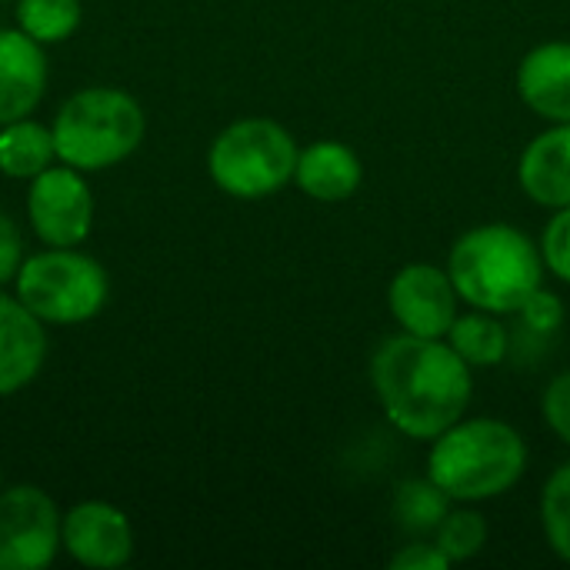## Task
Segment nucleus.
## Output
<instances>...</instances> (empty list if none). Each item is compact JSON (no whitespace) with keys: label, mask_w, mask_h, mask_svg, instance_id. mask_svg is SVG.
I'll return each instance as SVG.
<instances>
[{"label":"nucleus","mask_w":570,"mask_h":570,"mask_svg":"<svg viewBox=\"0 0 570 570\" xmlns=\"http://www.w3.org/2000/svg\"><path fill=\"white\" fill-rule=\"evenodd\" d=\"M371 384L387 421L421 441H434L458 424L471 404V364L434 337L401 334L377 347Z\"/></svg>","instance_id":"obj_1"},{"label":"nucleus","mask_w":570,"mask_h":570,"mask_svg":"<svg viewBox=\"0 0 570 570\" xmlns=\"http://www.w3.org/2000/svg\"><path fill=\"white\" fill-rule=\"evenodd\" d=\"M448 274L471 307L488 314H518L541 287L544 257L521 230L508 224H484L454 244Z\"/></svg>","instance_id":"obj_2"},{"label":"nucleus","mask_w":570,"mask_h":570,"mask_svg":"<svg viewBox=\"0 0 570 570\" xmlns=\"http://www.w3.org/2000/svg\"><path fill=\"white\" fill-rule=\"evenodd\" d=\"M528 468L524 438L491 417L458 421L434 438L428 478L454 501H488L511 491Z\"/></svg>","instance_id":"obj_3"},{"label":"nucleus","mask_w":570,"mask_h":570,"mask_svg":"<svg viewBox=\"0 0 570 570\" xmlns=\"http://www.w3.org/2000/svg\"><path fill=\"white\" fill-rule=\"evenodd\" d=\"M144 140L140 104L117 87L73 94L53 120V147L67 167L107 170L130 157Z\"/></svg>","instance_id":"obj_4"},{"label":"nucleus","mask_w":570,"mask_h":570,"mask_svg":"<svg viewBox=\"0 0 570 570\" xmlns=\"http://www.w3.org/2000/svg\"><path fill=\"white\" fill-rule=\"evenodd\" d=\"M294 137L267 117H247L217 134L207 154L214 184L240 200H261L281 190L297 167Z\"/></svg>","instance_id":"obj_5"},{"label":"nucleus","mask_w":570,"mask_h":570,"mask_svg":"<svg viewBox=\"0 0 570 570\" xmlns=\"http://www.w3.org/2000/svg\"><path fill=\"white\" fill-rule=\"evenodd\" d=\"M13 281L27 311L47 324H80L97 317L107 304L104 267L67 247L27 257Z\"/></svg>","instance_id":"obj_6"},{"label":"nucleus","mask_w":570,"mask_h":570,"mask_svg":"<svg viewBox=\"0 0 570 570\" xmlns=\"http://www.w3.org/2000/svg\"><path fill=\"white\" fill-rule=\"evenodd\" d=\"M57 544L60 514L40 488L20 484L0 491V570L47 568Z\"/></svg>","instance_id":"obj_7"},{"label":"nucleus","mask_w":570,"mask_h":570,"mask_svg":"<svg viewBox=\"0 0 570 570\" xmlns=\"http://www.w3.org/2000/svg\"><path fill=\"white\" fill-rule=\"evenodd\" d=\"M27 214L47 247H77L94 224V197L77 167H47L33 177Z\"/></svg>","instance_id":"obj_8"},{"label":"nucleus","mask_w":570,"mask_h":570,"mask_svg":"<svg viewBox=\"0 0 570 570\" xmlns=\"http://www.w3.org/2000/svg\"><path fill=\"white\" fill-rule=\"evenodd\" d=\"M458 287L451 274L431 264H407L391 281L387 301L394 321L404 327V334L414 337H434L444 341L451 324L458 321Z\"/></svg>","instance_id":"obj_9"},{"label":"nucleus","mask_w":570,"mask_h":570,"mask_svg":"<svg viewBox=\"0 0 570 570\" xmlns=\"http://www.w3.org/2000/svg\"><path fill=\"white\" fill-rule=\"evenodd\" d=\"M60 544L83 568L114 570L130 561L134 531L127 514L114 504L87 501L60 521Z\"/></svg>","instance_id":"obj_10"},{"label":"nucleus","mask_w":570,"mask_h":570,"mask_svg":"<svg viewBox=\"0 0 570 570\" xmlns=\"http://www.w3.org/2000/svg\"><path fill=\"white\" fill-rule=\"evenodd\" d=\"M43 321L17 297L0 294V397L23 391L43 367Z\"/></svg>","instance_id":"obj_11"},{"label":"nucleus","mask_w":570,"mask_h":570,"mask_svg":"<svg viewBox=\"0 0 570 570\" xmlns=\"http://www.w3.org/2000/svg\"><path fill=\"white\" fill-rule=\"evenodd\" d=\"M47 87V57L23 30H0V127L33 114Z\"/></svg>","instance_id":"obj_12"},{"label":"nucleus","mask_w":570,"mask_h":570,"mask_svg":"<svg viewBox=\"0 0 570 570\" xmlns=\"http://www.w3.org/2000/svg\"><path fill=\"white\" fill-rule=\"evenodd\" d=\"M521 100L551 124L570 120V40L534 47L518 67Z\"/></svg>","instance_id":"obj_13"},{"label":"nucleus","mask_w":570,"mask_h":570,"mask_svg":"<svg viewBox=\"0 0 570 570\" xmlns=\"http://www.w3.org/2000/svg\"><path fill=\"white\" fill-rule=\"evenodd\" d=\"M518 180L534 204L570 207V120L554 124L524 147Z\"/></svg>","instance_id":"obj_14"},{"label":"nucleus","mask_w":570,"mask_h":570,"mask_svg":"<svg viewBox=\"0 0 570 570\" xmlns=\"http://www.w3.org/2000/svg\"><path fill=\"white\" fill-rule=\"evenodd\" d=\"M361 174H364L361 157L347 144H337V140H317L304 147L294 167L297 187L321 204L347 200L361 187Z\"/></svg>","instance_id":"obj_15"},{"label":"nucleus","mask_w":570,"mask_h":570,"mask_svg":"<svg viewBox=\"0 0 570 570\" xmlns=\"http://www.w3.org/2000/svg\"><path fill=\"white\" fill-rule=\"evenodd\" d=\"M57 157L53 130L37 120H10L0 127V170L17 180H33Z\"/></svg>","instance_id":"obj_16"},{"label":"nucleus","mask_w":570,"mask_h":570,"mask_svg":"<svg viewBox=\"0 0 570 570\" xmlns=\"http://www.w3.org/2000/svg\"><path fill=\"white\" fill-rule=\"evenodd\" d=\"M448 344L464 357V364L471 367H494L508 357L511 337L504 331L501 321H494V314L488 311H474L464 314L451 324L448 331Z\"/></svg>","instance_id":"obj_17"},{"label":"nucleus","mask_w":570,"mask_h":570,"mask_svg":"<svg viewBox=\"0 0 570 570\" xmlns=\"http://www.w3.org/2000/svg\"><path fill=\"white\" fill-rule=\"evenodd\" d=\"M451 504L454 498L441 491L431 478L404 481L394 494V518L407 534H434L441 521L451 514Z\"/></svg>","instance_id":"obj_18"},{"label":"nucleus","mask_w":570,"mask_h":570,"mask_svg":"<svg viewBox=\"0 0 570 570\" xmlns=\"http://www.w3.org/2000/svg\"><path fill=\"white\" fill-rule=\"evenodd\" d=\"M17 23L37 43H60L80 27V0H17Z\"/></svg>","instance_id":"obj_19"},{"label":"nucleus","mask_w":570,"mask_h":570,"mask_svg":"<svg viewBox=\"0 0 570 570\" xmlns=\"http://www.w3.org/2000/svg\"><path fill=\"white\" fill-rule=\"evenodd\" d=\"M434 544L441 548V554L458 564V561H471L474 554H481V548L488 544V521L478 511H454L441 521V528L434 531Z\"/></svg>","instance_id":"obj_20"},{"label":"nucleus","mask_w":570,"mask_h":570,"mask_svg":"<svg viewBox=\"0 0 570 570\" xmlns=\"http://www.w3.org/2000/svg\"><path fill=\"white\" fill-rule=\"evenodd\" d=\"M541 518H544V534L551 548L570 564V464L551 474L544 498H541Z\"/></svg>","instance_id":"obj_21"},{"label":"nucleus","mask_w":570,"mask_h":570,"mask_svg":"<svg viewBox=\"0 0 570 570\" xmlns=\"http://www.w3.org/2000/svg\"><path fill=\"white\" fill-rule=\"evenodd\" d=\"M541 257H544V267L554 277H561V281L570 284V207H561L554 214V220L544 227Z\"/></svg>","instance_id":"obj_22"},{"label":"nucleus","mask_w":570,"mask_h":570,"mask_svg":"<svg viewBox=\"0 0 570 570\" xmlns=\"http://www.w3.org/2000/svg\"><path fill=\"white\" fill-rule=\"evenodd\" d=\"M518 317H521V321H524V327H528V331H534V334H554V331L564 324V304H561V297H558V294H551V291L538 287V291L521 304Z\"/></svg>","instance_id":"obj_23"},{"label":"nucleus","mask_w":570,"mask_h":570,"mask_svg":"<svg viewBox=\"0 0 570 570\" xmlns=\"http://www.w3.org/2000/svg\"><path fill=\"white\" fill-rule=\"evenodd\" d=\"M544 421L551 424V431L570 444V371L568 374H561V377H554L551 384H548V391H544Z\"/></svg>","instance_id":"obj_24"},{"label":"nucleus","mask_w":570,"mask_h":570,"mask_svg":"<svg viewBox=\"0 0 570 570\" xmlns=\"http://www.w3.org/2000/svg\"><path fill=\"white\" fill-rule=\"evenodd\" d=\"M23 264V240L17 224L0 210V284L13 281Z\"/></svg>","instance_id":"obj_25"},{"label":"nucleus","mask_w":570,"mask_h":570,"mask_svg":"<svg viewBox=\"0 0 570 570\" xmlns=\"http://www.w3.org/2000/svg\"><path fill=\"white\" fill-rule=\"evenodd\" d=\"M394 570H448L451 561L441 554L438 544H407L401 554H394L391 561Z\"/></svg>","instance_id":"obj_26"}]
</instances>
